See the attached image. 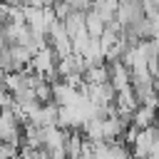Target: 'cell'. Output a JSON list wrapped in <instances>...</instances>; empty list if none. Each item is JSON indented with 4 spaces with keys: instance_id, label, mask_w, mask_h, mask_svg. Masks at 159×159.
Returning <instances> with one entry per match:
<instances>
[{
    "instance_id": "obj_1",
    "label": "cell",
    "mask_w": 159,
    "mask_h": 159,
    "mask_svg": "<svg viewBox=\"0 0 159 159\" xmlns=\"http://www.w3.org/2000/svg\"><path fill=\"white\" fill-rule=\"evenodd\" d=\"M55 67H57L55 52H52L50 47H42V50H37V52L32 55L27 70L35 72V75H40V77H45V80H50V77H55ZM50 82H52V80H50Z\"/></svg>"
},
{
    "instance_id": "obj_2",
    "label": "cell",
    "mask_w": 159,
    "mask_h": 159,
    "mask_svg": "<svg viewBox=\"0 0 159 159\" xmlns=\"http://www.w3.org/2000/svg\"><path fill=\"white\" fill-rule=\"evenodd\" d=\"M159 139V129L152 124V127H147V129H139L137 132V137L132 139V157H137V159H144V157H149V152H152V147H154V142Z\"/></svg>"
},
{
    "instance_id": "obj_3",
    "label": "cell",
    "mask_w": 159,
    "mask_h": 159,
    "mask_svg": "<svg viewBox=\"0 0 159 159\" xmlns=\"http://www.w3.org/2000/svg\"><path fill=\"white\" fill-rule=\"evenodd\" d=\"M80 94H82V89H75L62 80H52V102L57 107H72Z\"/></svg>"
},
{
    "instance_id": "obj_4",
    "label": "cell",
    "mask_w": 159,
    "mask_h": 159,
    "mask_svg": "<svg viewBox=\"0 0 159 159\" xmlns=\"http://www.w3.org/2000/svg\"><path fill=\"white\" fill-rule=\"evenodd\" d=\"M107 67H109V84L114 87V92H122V89H129V87H132L129 70L124 67V62H122V60L107 62Z\"/></svg>"
},
{
    "instance_id": "obj_5",
    "label": "cell",
    "mask_w": 159,
    "mask_h": 159,
    "mask_svg": "<svg viewBox=\"0 0 159 159\" xmlns=\"http://www.w3.org/2000/svg\"><path fill=\"white\" fill-rule=\"evenodd\" d=\"M84 67H87V62H84L80 55H67V57L57 60L55 75H57L60 80H65V77H70V75H82V72H84Z\"/></svg>"
},
{
    "instance_id": "obj_6",
    "label": "cell",
    "mask_w": 159,
    "mask_h": 159,
    "mask_svg": "<svg viewBox=\"0 0 159 159\" xmlns=\"http://www.w3.org/2000/svg\"><path fill=\"white\" fill-rule=\"evenodd\" d=\"M82 82L84 84H104V82H109V67H107V62L87 65L84 72H82Z\"/></svg>"
},
{
    "instance_id": "obj_7",
    "label": "cell",
    "mask_w": 159,
    "mask_h": 159,
    "mask_svg": "<svg viewBox=\"0 0 159 159\" xmlns=\"http://www.w3.org/2000/svg\"><path fill=\"white\" fill-rule=\"evenodd\" d=\"M154 119H157V109H152V107L139 104V107L132 112V127H134V129H147V127L154 124Z\"/></svg>"
},
{
    "instance_id": "obj_8",
    "label": "cell",
    "mask_w": 159,
    "mask_h": 159,
    "mask_svg": "<svg viewBox=\"0 0 159 159\" xmlns=\"http://www.w3.org/2000/svg\"><path fill=\"white\" fill-rule=\"evenodd\" d=\"M62 25H65V30H67L70 40H72L75 35L87 32V27H84V12H77V10H70V12H67V17L62 20Z\"/></svg>"
},
{
    "instance_id": "obj_9",
    "label": "cell",
    "mask_w": 159,
    "mask_h": 159,
    "mask_svg": "<svg viewBox=\"0 0 159 159\" xmlns=\"http://www.w3.org/2000/svg\"><path fill=\"white\" fill-rule=\"evenodd\" d=\"M82 144H84V137L80 132H67V139H65V159H77L80 152H82Z\"/></svg>"
},
{
    "instance_id": "obj_10",
    "label": "cell",
    "mask_w": 159,
    "mask_h": 159,
    "mask_svg": "<svg viewBox=\"0 0 159 159\" xmlns=\"http://www.w3.org/2000/svg\"><path fill=\"white\" fill-rule=\"evenodd\" d=\"M84 27H87V35H89V37H99V35L104 32V22H102L92 10L84 12Z\"/></svg>"
},
{
    "instance_id": "obj_11",
    "label": "cell",
    "mask_w": 159,
    "mask_h": 159,
    "mask_svg": "<svg viewBox=\"0 0 159 159\" xmlns=\"http://www.w3.org/2000/svg\"><path fill=\"white\" fill-rule=\"evenodd\" d=\"M70 10H77V12H87L92 7V0H62Z\"/></svg>"
},
{
    "instance_id": "obj_12",
    "label": "cell",
    "mask_w": 159,
    "mask_h": 159,
    "mask_svg": "<svg viewBox=\"0 0 159 159\" xmlns=\"http://www.w3.org/2000/svg\"><path fill=\"white\" fill-rule=\"evenodd\" d=\"M50 7H52V12H55V17H57L60 22H62V20L67 17V12H70V7H67V5L62 2V0H55V2L50 5Z\"/></svg>"
},
{
    "instance_id": "obj_13",
    "label": "cell",
    "mask_w": 159,
    "mask_h": 159,
    "mask_svg": "<svg viewBox=\"0 0 159 159\" xmlns=\"http://www.w3.org/2000/svg\"><path fill=\"white\" fill-rule=\"evenodd\" d=\"M149 37L152 40H159V15H149Z\"/></svg>"
}]
</instances>
